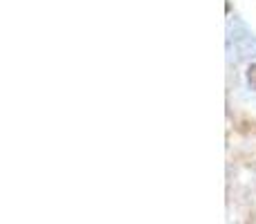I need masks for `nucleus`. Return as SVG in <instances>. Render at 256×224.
<instances>
[{
	"label": "nucleus",
	"mask_w": 256,
	"mask_h": 224,
	"mask_svg": "<svg viewBox=\"0 0 256 224\" xmlns=\"http://www.w3.org/2000/svg\"><path fill=\"white\" fill-rule=\"evenodd\" d=\"M248 81H250V85H252V88H256V63H254V65H250V70H248Z\"/></svg>",
	"instance_id": "obj_1"
}]
</instances>
